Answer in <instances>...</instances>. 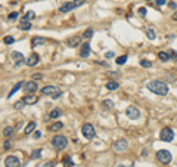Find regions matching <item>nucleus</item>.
Listing matches in <instances>:
<instances>
[{
    "instance_id": "f257e3e1",
    "label": "nucleus",
    "mask_w": 177,
    "mask_h": 167,
    "mask_svg": "<svg viewBox=\"0 0 177 167\" xmlns=\"http://www.w3.org/2000/svg\"><path fill=\"white\" fill-rule=\"evenodd\" d=\"M146 87H148V90L154 92L155 95H159V96H165L168 93V86L164 81H159V80H152V81L146 83Z\"/></svg>"
},
{
    "instance_id": "f03ea898",
    "label": "nucleus",
    "mask_w": 177,
    "mask_h": 167,
    "mask_svg": "<svg viewBox=\"0 0 177 167\" xmlns=\"http://www.w3.org/2000/svg\"><path fill=\"white\" fill-rule=\"evenodd\" d=\"M68 145V139L65 136H62V135H56V136H53L52 139V146L56 149V151H62V149H65Z\"/></svg>"
},
{
    "instance_id": "7ed1b4c3",
    "label": "nucleus",
    "mask_w": 177,
    "mask_h": 167,
    "mask_svg": "<svg viewBox=\"0 0 177 167\" xmlns=\"http://www.w3.org/2000/svg\"><path fill=\"white\" fill-rule=\"evenodd\" d=\"M41 93H43V95H47V96H52L53 99H58L59 96L62 95V92L58 89L56 86H46V87H43Z\"/></svg>"
},
{
    "instance_id": "20e7f679",
    "label": "nucleus",
    "mask_w": 177,
    "mask_h": 167,
    "mask_svg": "<svg viewBox=\"0 0 177 167\" xmlns=\"http://www.w3.org/2000/svg\"><path fill=\"white\" fill-rule=\"evenodd\" d=\"M81 133H83V136L86 138V139H93L94 136H96V130H94V127H93V124H90V123H86V124H83V127H81Z\"/></svg>"
},
{
    "instance_id": "39448f33",
    "label": "nucleus",
    "mask_w": 177,
    "mask_h": 167,
    "mask_svg": "<svg viewBox=\"0 0 177 167\" xmlns=\"http://www.w3.org/2000/svg\"><path fill=\"white\" fill-rule=\"evenodd\" d=\"M156 158H158V161L159 163H162V164H168L171 161V152L170 151H167V149H159V151L156 152Z\"/></svg>"
},
{
    "instance_id": "423d86ee",
    "label": "nucleus",
    "mask_w": 177,
    "mask_h": 167,
    "mask_svg": "<svg viewBox=\"0 0 177 167\" xmlns=\"http://www.w3.org/2000/svg\"><path fill=\"white\" fill-rule=\"evenodd\" d=\"M159 139H161L162 142H171L174 139V132L170 127H164L161 132H159Z\"/></svg>"
},
{
    "instance_id": "0eeeda50",
    "label": "nucleus",
    "mask_w": 177,
    "mask_h": 167,
    "mask_svg": "<svg viewBox=\"0 0 177 167\" xmlns=\"http://www.w3.org/2000/svg\"><path fill=\"white\" fill-rule=\"evenodd\" d=\"M39 89V86H37V83L35 81H24V86H22V90H24V93L25 95H30V93H34L35 90Z\"/></svg>"
},
{
    "instance_id": "6e6552de",
    "label": "nucleus",
    "mask_w": 177,
    "mask_h": 167,
    "mask_svg": "<svg viewBox=\"0 0 177 167\" xmlns=\"http://www.w3.org/2000/svg\"><path fill=\"white\" fill-rule=\"evenodd\" d=\"M5 166L6 167H21V161L19 158L15 155H9L5 158Z\"/></svg>"
},
{
    "instance_id": "1a4fd4ad",
    "label": "nucleus",
    "mask_w": 177,
    "mask_h": 167,
    "mask_svg": "<svg viewBox=\"0 0 177 167\" xmlns=\"http://www.w3.org/2000/svg\"><path fill=\"white\" fill-rule=\"evenodd\" d=\"M126 114H127V117H128V118H131V120H136V118H139V117H140V111L134 107V105H130V107H127Z\"/></svg>"
},
{
    "instance_id": "9d476101",
    "label": "nucleus",
    "mask_w": 177,
    "mask_h": 167,
    "mask_svg": "<svg viewBox=\"0 0 177 167\" xmlns=\"http://www.w3.org/2000/svg\"><path fill=\"white\" fill-rule=\"evenodd\" d=\"M127 148H128V142H127L126 139H118L117 142L114 144V149H115V151H118V152L126 151Z\"/></svg>"
},
{
    "instance_id": "9b49d317",
    "label": "nucleus",
    "mask_w": 177,
    "mask_h": 167,
    "mask_svg": "<svg viewBox=\"0 0 177 167\" xmlns=\"http://www.w3.org/2000/svg\"><path fill=\"white\" fill-rule=\"evenodd\" d=\"M65 43H67L68 47H77V46H80V43H81V37L80 36H71V37L67 39Z\"/></svg>"
},
{
    "instance_id": "f8f14e48",
    "label": "nucleus",
    "mask_w": 177,
    "mask_h": 167,
    "mask_svg": "<svg viewBox=\"0 0 177 167\" xmlns=\"http://www.w3.org/2000/svg\"><path fill=\"white\" fill-rule=\"evenodd\" d=\"M39 61H40V56L34 52V53H31L28 58L25 59V64L28 65V67H34V65H37V64H39Z\"/></svg>"
},
{
    "instance_id": "ddd939ff",
    "label": "nucleus",
    "mask_w": 177,
    "mask_h": 167,
    "mask_svg": "<svg viewBox=\"0 0 177 167\" xmlns=\"http://www.w3.org/2000/svg\"><path fill=\"white\" fill-rule=\"evenodd\" d=\"M18 27H19V30H22V31H28V30L31 28V21L22 16L21 21H19V24H18Z\"/></svg>"
},
{
    "instance_id": "4468645a",
    "label": "nucleus",
    "mask_w": 177,
    "mask_h": 167,
    "mask_svg": "<svg viewBox=\"0 0 177 167\" xmlns=\"http://www.w3.org/2000/svg\"><path fill=\"white\" fill-rule=\"evenodd\" d=\"M90 45L88 43H84V45H81V49H80V56L81 58H87L88 55H90Z\"/></svg>"
},
{
    "instance_id": "2eb2a0df",
    "label": "nucleus",
    "mask_w": 177,
    "mask_h": 167,
    "mask_svg": "<svg viewBox=\"0 0 177 167\" xmlns=\"http://www.w3.org/2000/svg\"><path fill=\"white\" fill-rule=\"evenodd\" d=\"M73 9H75V3H74V2H68V3L62 5V6L59 7V12L65 13V12H69V11H73Z\"/></svg>"
},
{
    "instance_id": "dca6fc26",
    "label": "nucleus",
    "mask_w": 177,
    "mask_h": 167,
    "mask_svg": "<svg viewBox=\"0 0 177 167\" xmlns=\"http://www.w3.org/2000/svg\"><path fill=\"white\" fill-rule=\"evenodd\" d=\"M12 58H13L16 65H21L22 62H25V58L22 56V53H19V52H12Z\"/></svg>"
},
{
    "instance_id": "f3484780",
    "label": "nucleus",
    "mask_w": 177,
    "mask_h": 167,
    "mask_svg": "<svg viewBox=\"0 0 177 167\" xmlns=\"http://www.w3.org/2000/svg\"><path fill=\"white\" fill-rule=\"evenodd\" d=\"M22 101L25 102V105H33V104H35L39 101V98H37V96H34V95H25L22 98Z\"/></svg>"
},
{
    "instance_id": "a211bd4d",
    "label": "nucleus",
    "mask_w": 177,
    "mask_h": 167,
    "mask_svg": "<svg viewBox=\"0 0 177 167\" xmlns=\"http://www.w3.org/2000/svg\"><path fill=\"white\" fill-rule=\"evenodd\" d=\"M44 41H46V39H44V37H34L31 40V46L35 47V46H39V45H43Z\"/></svg>"
},
{
    "instance_id": "6ab92c4d",
    "label": "nucleus",
    "mask_w": 177,
    "mask_h": 167,
    "mask_svg": "<svg viewBox=\"0 0 177 167\" xmlns=\"http://www.w3.org/2000/svg\"><path fill=\"white\" fill-rule=\"evenodd\" d=\"M158 58L161 59L162 62H167V61L171 59V56H170V53H168V52H159V53H158Z\"/></svg>"
},
{
    "instance_id": "aec40b11",
    "label": "nucleus",
    "mask_w": 177,
    "mask_h": 167,
    "mask_svg": "<svg viewBox=\"0 0 177 167\" xmlns=\"http://www.w3.org/2000/svg\"><path fill=\"white\" fill-rule=\"evenodd\" d=\"M62 127H64V124H62L61 121H56V123H53V124L49 127V130H50V132H59Z\"/></svg>"
},
{
    "instance_id": "412c9836",
    "label": "nucleus",
    "mask_w": 177,
    "mask_h": 167,
    "mask_svg": "<svg viewBox=\"0 0 177 167\" xmlns=\"http://www.w3.org/2000/svg\"><path fill=\"white\" fill-rule=\"evenodd\" d=\"M118 86H120V83L118 81H108L106 83V89L108 90H115V89H118Z\"/></svg>"
},
{
    "instance_id": "4be33fe9",
    "label": "nucleus",
    "mask_w": 177,
    "mask_h": 167,
    "mask_svg": "<svg viewBox=\"0 0 177 167\" xmlns=\"http://www.w3.org/2000/svg\"><path fill=\"white\" fill-rule=\"evenodd\" d=\"M34 129H35V121H31V123H28V124H27V127H25V130H24V133H25V135H30Z\"/></svg>"
},
{
    "instance_id": "5701e85b",
    "label": "nucleus",
    "mask_w": 177,
    "mask_h": 167,
    "mask_svg": "<svg viewBox=\"0 0 177 167\" xmlns=\"http://www.w3.org/2000/svg\"><path fill=\"white\" fill-rule=\"evenodd\" d=\"M24 86V81H19V83H18V84H15L13 86V89L11 90V92H9V95H7V98H11V96L12 95H15V92H18V90H19L21 89V87Z\"/></svg>"
},
{
    "instance_id": "b1692460",
    "label": "nucleus",
    "mask_w": 177,
    "mask_h": 167,
    "mask_svg": "<svg viewBox=\"0 0 177 167\" xmlns=\"http://www.w3.org/2000/svg\"><path fill=\"white\" fill-rule=\"evenodd\" d=\"M126 61H127V55H121V56H118L117 59H115V62H117L118 65H122V64H126Z\"/></svg>"
},
{
    "instance_id": "393cba45",
    "label": "nucleus",
    "mask_w": 177,
    "mask_h": 167,
    "mask_svg": "<svg viewBox=\"0 0 177 167\" xmlns=\"http://www.w3.org/2000/svg\"><path fill=\"white\" fill-rule=\"evenodd\" d=\"M64 166H65V167H73V166H74V163H73V160H71L69 155H67V157L64 158Z\"/></svg>"
},
{
    "instance_id": "a878e982",
    "label": "nucleus",
    "mask_w": 177,
    "mask_h": 167,
    "mask_svg": "<svg viewBox=\"0 0 177 167\" xmlns=\"http://www.w3.org/2000/svg\"><path fill=\"white\" fill-rule=\"evenodd\" d=\"M102 105H103V107H105L106 110H111V108L114 107V102H112L111 99H105V101L102 102Z\"/></svg>"
},
{
    "instance_id": "bb28decb",
    "label": "nucleus",
    "mask_w": 177,
    "mask_h": 167,
    "mask_svg": "<svg viewBox=\"0 0 177 167\" xmlns=\"http://www.w3.org/2000/svg\"><path fill=\"white\" fill-rule=\"evenodd\" d=\"M13 133V129L11 127V126H6L5 129H3V135L6 136V138H9V136H11Z\"/></svg>"
},
{
    "instance_id": "cd10ccee",
    "label": "nucleus",
    "mask_w": 177,
    "mask_h": 167,
    "mask_svg": "<svg viewBox=\"0 0 177 167\" xmlns=\"http://www.w3.org/2000/svg\"><path fill=\"white\" fill-rule=\"evenodd\" d=\"M40 157H41V149H34L31 154V160H35V158H40Z\"/></svg>"
},
{
    "instance_id": "c85d7f7f",
    "label": "nucleus",
    "mask_w": 177,
    "mask_h": 167,
    "mask_svg": "<svg viewBox=\"0 0 177 167\" xmlns=\"http://www.w3.org/2000/svg\"><path fill=\"white\" fill-rule=\"evenodd\" d=\"M146 36H148L149 40H155V31H154L152 28H149V30L146 31Z\"/></svg>"
},
{
    "instance_id": "c756f323",
    "label": "nucleus",
    "mask_w": 177,
    "mask_h": 167,
    "mask_svg": "<svg viewBox=\"0 0 177 167\" xmlns=\"http://www.w3.org/2000/svg\"><path fill=\"white\" fill-rule=\"evenodd\" d=\"M140 65L143 67V68H149V67H152V62H150V61H146V59H142L140 61Z\"/></svg>"
},
{
    "instance_id": "7c9ffc66",
    "label": "nucleus",
    "mask_w": 177,
    "mask_h": 167,
    "mask_svg": "<svg viewBox=\"0 0 177 167\" xmlns=\"http://www.w3.org/2000/svg\"><path fill=\"white\" fill-rule=\"evenodd\" d=\"M92 34H93V30H92V28H87V30L84 31V34H83V37H84V39H90Z\"/></svg>"
},
{
    "instance_id": "2f4dec72",
    "label": "nucleus",
    "mask_w": 177,
    "mask_h": 167,
    "mask_svg": "<svg viewBox=\"0 0 177 167\" xmlns=\"http://www.w3.org/2000/svg\"><path fill=\"white\" fill-rule=\"evenodd\" d=\"M59 116H61V111H59V110H53V111L50 112L49 117H50V118H58Z\"/></svg>"
},
{
    "instance_id": "473e14b6",
    "label": "nucleus",
    "mask_w": 177,
    "mask_h": 167,
    "mask_svg": "<svg viewBox=\"0 0 177 167\" xmlns=\"http://www.w3.org/2000/svg\"><path fill=\"white\" fill-rule=\"evenodd\" d=\"M24 18H27V19H30V21H31V19H34V18H35V13H34L33 11H30V12H27V13H25Z\"/></svg>"
},
{
    "instance_id": "72a5a7b5",
    "label": "nucleus",
    "mask_w": 177,
    "mask_h": 167,
    "mask_svg": "<svg viewBox=\"0 0 177 167\" xmlns=\"http://www.w3.org/2000/svg\"><path fill=\"white\" fill-rule=\"evenodd\" d=\"M3 41H5V43H6V45H12V43H13V41H15V39H13V37H12V36H6V37H5V40H3Z\"/></svg>"
},
{
    "instance_id": "f704fd0d",
    "label": "nucleus",
    "mask_w": 177,
    "mask_h": 167,
    "mask_svg": "<svg viewBox=\"0 0 177 167\" xmlns=\"http://www.w3.org/2000/svg\"><path fill=\"white\" fill-rule=\"evenodd\" d=\"M24 105H25V102H24V101H18V102H15V104H13V107H15L16 110H21V108L24 107Z\"/></svg>"
},
{
    "instance_id": "c9c22d12",
    "label": "nucleus",
    "mask_w": 177,
    "mask_h": 167,
    "mask_svg": "<svg viewBox=\"0 0 177 167\" xmlns=\"http://www.w3.org/2000/svg\"><path fill=\"white\" fill-rule=\"evenodd\" d=\"M16 18H18V12H12L11 15H9V19H11V21L12 19H16Z\"/></svg>"
},
{
    "instance_id": "e433bc0d",
    "label": "nucleus",
    "mask_w": 177,
    "mask_h": 167,
    "mask_svg": "<svg viewBox=\"0 0 177 167\" xmlns=\"http://www.w3.org/2000/svg\"><path fill=\"white\" fill-rule=\"evenodd\" d=\"M114 56H115V53H114L112 50H111V52H106V53H105V58H108V59H109V58H114Z\"/></svg>"
},
{
    "instance_id": "4c0bfd02",
    "label": "nucleus",
    "mask_w": 177,
    "mask_h": 167,
    "mask_svg": "<svg viewBox=\"0 0 177 167\" xmlns=\"http://www.w3.org/2000/svg\"><path fill=\"white\" fill-rule=\"evenodd\" d=\"M37 167H53V163L52 161H47V163H44L41 166H37Z\"/></svg>"
},
{
    "instance_id": "58836bf2",
    "label": "nucleus",
    "mask_w": 177,
    "mask_h": 167,
    "mask_svg": "<svg viewBox=\"0 0 177 167\" xmlns=\"http://www.w3.org/2000/svg\"><path fill=\"white\" fill-rule=\"evenodd\" d=\"M139 13H140V16H145L146 15V9H145V7H139Z\"/></svg>"
},
{
    "instance_id": "ea45409f",
    "label": "nucleus",
    "mask_w": 177,
    "mask_h": 167,
    "mask_svg": "<svg viewBox=\"0 0 177 167\" xmlns=\"http://www.w3.org/2000/svg\"><path fill=\"white\" fill-rule=\"evenodd\" d=\"M3 148H5V149H11V142H9V140H6V142L3 144Z\"/></svg>"
},
{
    "instance_id": "a19ab883",
    "label": "nucleus",
    "mask_w": 177,
    "mask_h": 167,
    "mask_svg": "<svg viewBox=\"0 0 177 167\" xmlns=\"http://www.w3.org/2000/svg\"><path fill=\"white\" fill-rule=\"evenodd\" d=\"M155 3H156L158 6H162V5H165L167 2H165V0H155Z\"/></svg>"
},
{
    "instance_id": "79ce46f5",
    "label": "nucleus",
    "mask_w": 177,
    "mask_h": 167,
    "mask_svg": "<svg viewBox=\"0 0 177 167\" xmlns=\"http://www.w3.org/2000/svg\"><path fill=\"white\" fill-rule=\"evenodd\" d=\"M168 7H170V9H176V3L174 2H170V3H168Z\"/></svg>"
},
{
    "instance_id": "37998d69",
    "label": "nucleus",
    "mask_w": 177,
    "mask_h": 167,
    "mask_svg": "<svg viewBox=\"0 0 177 167\" xmlns=\"http://www.w3.org/2000/svg\"><path fill=\"white\" fill-rule=\"evenodd\" d=\"M40 135H41L40 132H35V133H34V138H35V139H39V138H40Z\"/></svg>"
},
{
    "instance_id": "c03bdc74",
    "label": "nucleus",
    "mask_w": 177,
    "mask_h": 167,
    "mask_svg": "<svg viewBox=\"0 0 177 167\" xmlns=\"http://www.w3.org/2000/svg\"><path fill=\"white\" fill-rule=\"evenodd\" d=\"M173 19H174V21H177V12H176V13L173 15Z\"/></svg>"
}]
</instances>
